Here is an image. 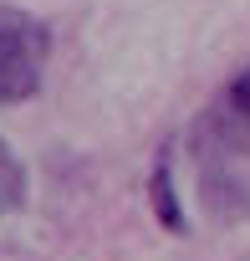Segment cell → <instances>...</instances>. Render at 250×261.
<instances>
[{"mask_svg": "<svg viewBox=\"0 0 250 261\" xmlns=\"http://www.w3.org/2000/svg\"><path fill=\"white\" fill-rule=\"evenodd\" d=\"M46 51H51V36L41 21H31L21 11H0V108L41 92Z\"/></svg>", "mask_w": 250, "mask_h": 261, "instance_id": "6da1fadb", "label": "cell"}, {"mask_svg": "<svg viewBox=\"0 0 250 261\" xmlns=\"http://www.w3.org/2000/svg\"><path fill=\"white\" fill-rule=\"evenodd\" d=\"M199 134H204V139H214V149H220V154H250V67L225 87L220 108H214V113H204Z\"/></svg>", "mask_w": 250, "mask_h": 261, "instance_id": "7a4b0ae2", "label": "cell"}, {"mask_svg": "<svg viewBox=\"0 0 250 261\" xmlns=\"http://www.w3.org/2000/svg\"><path fill=\"white\" fill-rule=\"evenodd\" d=\"M148 205H153V215H159V225L164 230H189V215H184V205H179V190H174V159H169V149L153 159V169H148Z\"/></svg>", "mask_w": 250, "mask_h": 261, "instance_id": "3957f363", "label": "cell"}, {"mask_svg": "<svg viewBox=\"0 0 250 261\" xmlns=\"http://www.w3.org/2000/svg\"><path fill=\"white\" fill-rule=\"evenodd\" d=\"M0 205H26V174L11 159V149L0 144Z\"/></svg>", "mask_w": 250, "mask_h": 261, "instance_id": "277c9868", "label": "cell"}]
</instances>
